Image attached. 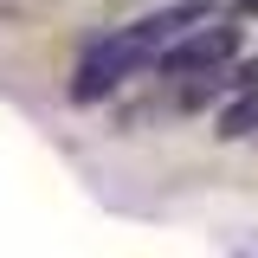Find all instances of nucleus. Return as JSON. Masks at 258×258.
Returning a JSON list of instances; mask_svg holds the SVG:
<instances>
[{
	"label": "nucleus",
	"instance_id": "obj_1",
	"mask_svg": "<svg viewBox=\"0 0 258 258\" xmlns=\"http://www.w3.org/2000/svg\"><path fill=\"white\" fill-rule=\"evenodd\" d=\"M142 58H155V52H149L136 32H116V39H103L91 58L78 64V84H71V97H78V103H97V97H110V91L129 78V71L142 64Z\"/></svg>",
	"mask_w": 258,
	"mask_h": 258
},
{
	"label": "nucleus",
	"instance_id": "obj_2",
	"mask_svg": "<svg viewBox=\"0 0 258 258\" xmlns=\"http://www.w3.org/2000/svg\"><path fill=\"white\" fill-rule=\"evenodd\" d=\"M232 52H239V32H232V26H207V32H194V39H181V45H168V52H161L155 64L168 71V78H187V71L226 64Z\"/></svg>",
	"mask_w": 258,
	"mask_h": 258
},
{
	"label": "nucleus",
	"instance_id": "obj_3",
	"mask_svg": "<svg viewBox=\"0 0 258 258\" xmlns=\"http://www.w3.org/2000/svg\"><path fill=\"white\" fill-rule=\"evenodd\" d=\"M252 129H258V91H239V97L220 110V136L232 142V136H252Z\"/></svg>",
	"mask_w": 258,
	"mask_h": 258
},
{
	"label": "nucleus",
	"instance_id": "obj_4",
	"mask_svg": "<svg viewBox=\"0 0 258 258\" xmlns=\"http://www.w3.org/2000/svg\"><path fill=\"white\" fill-rule=\"evenodd\" d=\"M232 84H239V91H258V58L239 64V71H232Z\"/></svg>",
	"mask_w": 258,
	"mask_h": 258
}]
</instances>
